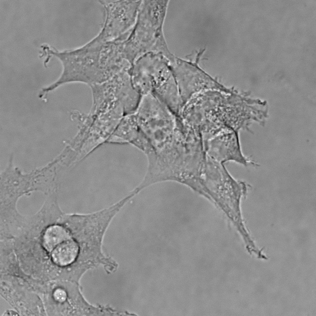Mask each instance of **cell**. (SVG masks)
<instances>
[{"label":"cell","mask_w":316,"mask_h":316,"mask_svg":"<svg viewBox=\"0 0 316 316\" xmlns=\"http://www.w3.org/2000/svg\"><path fill=\"white\" fill-rule=\"evenodd\" d=\"M65 69L72 83H81L90 86L105 80L104 69L97 46L85 44L77 48L68 49Z\"/></svg>","instance_id":"obj_4"},{"label":"cell","mask_w":316,"mask_h":316,"mask_svg":"<svg viewBox=\"0 0 316 316\" xmlns=\"http://www.w3.org/2000/svg\"><path fill=\"white\" fill-rule=\"evenodd\" d=\"M142 0H102L103 21L101 30L88 42L96 44L114 40L129 34L136 20Z\"/></svg>","instance_id":"obj_3"},{"label":"cell","mask_w":316,"mask_h":316,"mask_svg":"<svg viewBox=\"0 0 316 316\" xmlns=\"http://www.w3.org/2000/svg\"><path fill=\"white\" fill-rule=\"evenodd\" d=\"M42 232L43 246L50 253L59 244L72 237L69 231L59 222L48 226Z\"/></svg>","instance_id":"obj_10"},{"label":"cell","mask_w":316,"mask_h":316,"mask_svg":"<svg viewBox=\"0 0 316 316\" xmlns=\"http://www.w3.org/2000/svg\"><path fill=\"white\" fill-rule=\"evenodd\" d=\"M5 314V315H10V314H12L13 315H17V314H16L17 313H15L14 311H11L6 312Z\"/></svg>","instance_id":"obj_12"},{"label":"cell","mask_w":316,"mask_h":316,"mask_svg":"<svg viewBox=\"0 0 316 316\" xmlns=\"http://www.w3.org/2000/svg\"><path fill=\"white\" fill-rule=\"evenodd\" d=\"M199 58L196 57L194 62L176 56L173 61L169 62L170 67L183 102L191 96L193 88V74Z\"/></svg>","instance_id":"obj_7"},{"label":"cell","mask_w":316,"mask_h":316,"mask_svg":"<svg viewBox=\"0 0 316 316\" xmlns=\"http://www.w3.org/2000/svg\"><path fill=\"white\" fill-rule=\"evenodd\" d=\"M80 249L78 243L72 237L59 244L52 251V260L60 266L68 265L77 258Z\"/></svg>","instance_id":"obj_8"},{"label":"cell","mask_w":316,"mask_h":316,"mask_svg":"<svg viewBox=\"0 0 316 316\" xmlns=\"http://www.w3.org/2000/svg\"><path fill=\"white\" fill-rule=\"evenodd\" d=\"M41 57H42V56H41ZM47 62H48V61H47Z\"/></svg>","instance_id":"obj_13"},{"label":"cell","mask_w":316,"mask_h":316,"mask_svg":"<svg viewBox=\"0 0 316 316\" xmlns=\"http://www.w3.org/2000/svg\"><path fill=\"white\" fill-rule=\"evenodd\" d=\"M206 149L208 155L217 161L222 163L232 160L240 162L245 166H254L256 162L243 154L238 134H222L206 142Z\"/></svg>","instance_id":"obj_6"},{"label":"cell","mask_w":316,"mask_h":316,"mask_svg":"<svg viewBox=\"0 0 316 316\" xmlns=\"http://www.w3.org/2000/svg\"><path fill=\"white\" fill-rule=\"evenodd\" d=\"M169 63L163 54L150 52L139 57L134 65L144 77L152 93L177 114L183 102Z\"/></svg>","instance_id":"obj_2"},{"label":"cell","mask_w":316,"mask_h":316,"mask_svg":"<svg viewBox=\"0 0 316 316\" xmlns=\"http://www.w3.org/2000/svg\"><path fill=\"white\" fill-rule=\"evenodd\" d=\"M133 113L125 115L121 120L106 143L123 144L131 141V137L139 131Z\"/></svg>","instance_id":"obj_9"},{"label":"cell","mask_w":316,"mask_h":316,"mask_svg":"<svg viewBox=\"0 0 316 316\" xmlns=\"http://www.w3.org/2000/svg\"><path fill=\"white\" fill-rule=\"evenodd\" d=\"M168 3V0L142 1L135 24L124 43V51L130 59L150 52L172 56L163 31Z\"/></svg>","instance_id":"obj_1"},{"label":"cell","mask_w":316,"mask_h":316,"mask_svg":"<svg viewBox=\"0 0 316 316\" xmlns=\"http://www.w3.org/2000/svg\"><path fill=\"white\" fill-rule=\"evenodd\" d=\"M54 299L57 302H62L65 301L67 297L66 292L63 289L59 288L56 289L53 293Z\"/></svg>","instance_id":"obj_11"},{"label":"cell","mask_w":316,"mask_h":316,"mask_svg":"<svg viewBox=\"0 0 316 316\" xmlns=\"http://www.w3.org/2000/svg\"><path fill=\"white\" fill-rule=\"evenodd\" d=\"M133 113L139 129L143 132L168 133L178 126L175 114L152 93L141 96Z\"/></svg>","instance_id":"obj_5"}]
</instances>
